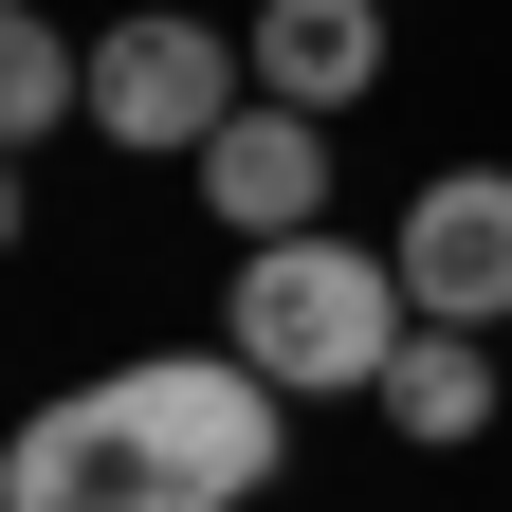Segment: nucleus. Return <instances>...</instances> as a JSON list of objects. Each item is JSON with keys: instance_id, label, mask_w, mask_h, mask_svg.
Returning <instances> with one entry per match:
<instances>
[{"instance_id": "nucleus-1", "label": "nucleus", "mask_w": 512, "mask_h": 512, "mask_svg": "<svg viewBox=\"0 0 512 512\" xmlns=\"http://www.w3.org/2000/svg\"><path fill=\"white\" fill-rule=\"evenodd\" d=\"M421 330V293H403V256L384 238H238V293H220V348H256L293 384V403H348V384H384Z\"/></svg>"}, {"instance_id": "nucleus-2", "label": "nucleus", "mask_w": 512, "mask_h": 512, "mask_svg": "<svg viewBox=\"0 0 512 512\" xmlns=\"http://www.w3.org/2000/svg\"><path fill=\"white\" fill-rule=\"evenodd\" d=\"M238 92H256V37L183 19V0H147V19L92 37V128H110V147H147V165H202Z\"/></svg>"}, {"instance_id": "nucleus-3", "label": "nucleus", "mask_w": 512, "mask_h": 512, "mask_svg": "<svg viewBox=\"0 0 512 512\" xmlns=\"http://www.w3.org/2000/svg\"><path fill=\"white\" fill-rule=\"evenodd\" d=\"M0 512H220V494L147 439L128 384H74V403H37L19 439H0Z\"/></svg>"}, {"instance_id": "nucleus-4", "label": "nucleus", "mask_w": 512, "mask_h": 512, "mask_svg": "<svg viewBox=\"0 0 512 512\" xmlns=\"http://www.w3.org/2000/svg\"><path fill=\"white\" fill-rule=\"evenodd\" d=\"M384 256H403V293L439 311V330H494L512 311V165H439Z\"/></svg>"}, {"instance_id": "nucleus-5", "label": "nucleus", "mask_w": 512, "mask_h": 512, "mask_svg": "<svg viewBox=\"0 0 512 512\" xmlns=\"http://www.w3.org/2000/svg\"><path fill=\"white\" fill-rule=\"evenodd\" d=\"M202 202H220V238H311V220H330V110L238 92L220 147H202Z\"/></svg>"}, {"instance_id": "nucleus-6", "label": "nucleus", "mask_w": 512, "mask_h": 512, "mask_svg": "<svg viewBox=\"0 0 512 512\" xmlns=\"http://www.w3.org/2000/svg\"><path fill=\"white\" fill-rule=\"evenodd\" d=\"M256 92L366 110V92H384V0H256Z\"/></svg>"}, {"instance_id": "nucleus-7", "label": "nucleus", "mask_w": 512, "mask_h": 512, "mask_svg": "<svg viewBox=\"0 0 512 512\" xmlns=\"http://www.w3.org/2000/svg\"><path fill=\"white\" fill-rule=\"evenodd\" d=\"M366 403L403 421V439H476V421L512 403V384H494V330H439V311H421V330H403V366H384Z\"/></svg>"}, {"instance_id": "nucleus-8", "label": "nucleus", "mask_w": 512, "mask_h": 512, "mask_svg": "<svg viewBox=\"0 0 512 512\" xmlns=\"http://www.w3.org/2000/svg\"><path fill=\"white\" fill-rule=\"evenodd\" d=\"M55 110H92V37H55L37 0H0V147H37Z\"/></svg>"}, {"instance_id": "nucleus-9", "label": "nucleus", "mask_w": 512, "mask_h": 512, "mask_svg": "<svg viewBox=\"0 0 512 512\" xmlns=\"http://www.w3.org/2000/svg\"><path fill=\"white\" fill-rule=\"evenodd\" d=\"M0 238H19V147H0Z\"/></svg>"}]
</instances>
